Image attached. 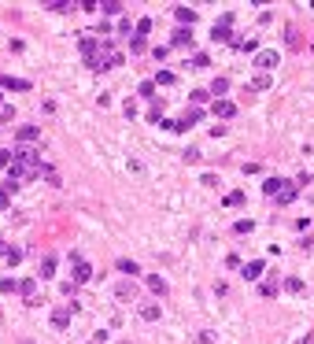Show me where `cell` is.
I'll use <instances>...</instances> for the list:
<instances>
[{
  "mask_svg": "<svg viewBox=\"0 0 314 344\" xmlns=\"http://www.w3.org/2000/svg\"><path fill=\"white\" fill-rule=\"evenodd\" d=\"M85 67H89V71H115V67H122V52L115 49L111 41H100L96 52L85 59Z\"/></svg>",
  "mask_w": 314,
  "mask_h": 344,
  "instance_id": "1",
  "label": "cell"
},
{
  "mask_svg": "<svg viewBox=\"0 0 314 344\" xmlns=\"http://www.w3.org/2000/svg\"><path fill=\"white\" fill-rule=\"evenodd\" d=\"M262 193H266V196H274L277 204H292L300 189H296V181H285V178H266V181H262Z\"/></svg>",
  "mask_w": 314,
  "mask_h": 344,
  "instance_id": "2",
  "label": "cell"
},
{
  "mask_svg": "<svg viewBox=\"0 0 314 344\" xmlns=\"http://www.w3.org/2000/svg\"><path fill=\"white\" fill-rule=\"evenodd\" d=\"M74 304H56L52 307V330H67V326H70V318H74Z\"/></svg>",
  "mask_w": 314,
  "mask_h": 344,
  "instance_id": "3",
  "label": "cell"
},
{
  "mask_svg": "<svg viewBox=\"0 0 314 344\" xmlns=\"http://www.w3.org/2000/svg\"><path fill=\"white\" fill-rule=\"evenodd\" d=\"M277 49H262V52H255V67H259V74H270L274 67H277Z\"/></svg>",
  "mask_w": 314,
  "mask_h": 344,
  "instance_id": "4",
  "label": "cell"
},
{
  "mask_svg": "<svg viewBox=\"0 0 314 344\" xmlns=\"http://www.w3.org/2000/svg\"><path fill=\"white\" fill-rule=\"evenodd\" d=\"M70 259H74V274H70V281H74V285H85V281L92 278V267H89V263L78 256V252H74Z\"/></svg>",
  "mask_w": 314,
  "mask_h": 344,
  "instance_id": "5",
  "label": "cell"
},
{
  "mask_svg": "<svg viewBox=\"0 0 314 344\" xmlns=\"http://www.w3.org/2000/svg\"><path fill=\"white\" fill-rule=\"evenodd\" d=\"M19 292H22V300H26V307H37L41 300H37V278H26V281H19Z\"/></svg>",
  "mask_w": 314,
  "mask_h": 344,
  "instance_id": "6",
  "label": "cell"
},
{
  "mask_svg": "<svg viewBox=\"0 0 314 344\" xmlns=\"http://www.w3.org/2000/svg\"><path fill=\"white\" fill-rule=\"evenodd\" d=\"M211 111H214V119H233V115H237V104H233V100H214Z\"/></svg>",
  "mask_w": 314,
  "mask_h": 344,
  "instance_id": "7",
  "label": "cell"
},
{
  "mask_svg": "<svg viewBox=\"0 0 314 344\" xmlns=\"http://www.w3.org/2000/svg\"><path fill=\"white\" fill-rule=\"evenodd\" d=\"M0 89H15V93H26L30 82L26 78H11V74H0Z\"/></svg>",
  "mask_w": 314,
  "mask_h": 344,
  "instance_id": "8",
  "label": "cell"
},
{
  "mask_svg": "<svg viewBox=\"0 0 314 344\" xmlns=\"http://www.w3.org/2000/svg\"><path fill=\"white\" fill-rule=\"evenodd\" d=\"M200 119H203V111H200V107H188V111L178 119V130H188V126H196Z\"/></svg>",
  "mask_w": 314,
  "mask_h": 344,
  "instance_id": "9",
  "label": "cell"
},
{
  "mask_svg": "<svg viewBox=\"0 0 314 344\" xmlns=\"http://www.w3.org/2000/svg\"><path fill=\"white\" fill-rule=\"evenodd\" d=\"M96 44H100V41H96V34H82V37H78V49L85 52V59H89L92 52H96Z\"/></svg>",
  "mask_w": 314,
  "mask_h": 344,
  "instance_id": "10",
  "label": "cell"
},
{
  "mask_svg": "<svg viewBox=\"0 0 314 344\" xmlns=\"http://www.w3.org/2000/svg\"><path fill=\"white\" fill-rule=\"evenodd\" d=\"M41 137V126H19V145H34Z\"/></svg>",
  "mask_w": 314,
  "mask_h": 344,
  "instance_id": "11",
  "label": "cell"
},
{
  "mask_svg": "<svg viewBox=\"0 0 314 344\" xmlns=\"http://www.w3.org/2000/svg\"><path fill=\"white\" fill-rule=\"evenodd\" d=\"M159 315H163L159 304H140V318L144 322H159Z\"/></svg>",
  "mask_w": 314,
  "mask_h": 344,
  "instance_id": "12",
  "label": "cell"
},
{
  "mask_svg": "<svg viewBox=\"0 0 314 344\" xmlns=\"http://www.w3.org/2000/svg\"><path fill=\"white\" fill-rule=\"evenodd\" d=\"M270 82H274L270 74H255V78L248 82V93H262V89H270Z\"/></svg>",
  "mask_w": 314,
  "mask_h": 344,
  "instance_id": "13",
  "label": "cell"
},
{
  "mask_svg": "<svg viewBox=\"0 0 314 344\" xmlns=\"http://www.w3.org/2000/svg\"><path fill=\"white\" fill-rule=\"evenodd\" d=\"M170 44H174V49H192V30H178Z\"/></svg>",
  "mask_w": 314,
  "mask_h": 344,
  "instance_id": "14",
  "label": "cell"
},
{
  "mask_svg": "<svg viewBox=\"0 0 314 344\" xmlns=\"http://www.w3.org/2000/svg\"><path fill=\"white\" fill-rule=\"evenodd\" d=\"M262 267H266V263H262V259H251V263H248V267H244V281H255V278L262 274Z\"/></svg>",
  "mask_w": 314,
  "mask_h": 344,
  "instance_id": "15",
  "label": "cell"
},
{
  "mask_svg": "<svg viewBox=\"0 0 314 344\" xmlns=\"http://www.w3.org/2000/svg\"><path fill=\"white\" fill-rule=\"evenodd\" d=\"M56 274V256H44L41 259V278H52Z\"/></svg>",
  "mask_w": 314,
  "mask_h": 344,
  "instance_id": "16",
  "label": "cell"
},
{
  "mask_svg": "<svg viewBox=\"0 0 314 344\" xmlns=\"http://www.w3.org/2000/svg\"><path fill=\"white\" fill-rule=\"evenodd\" d=\"M100 11H104V15H122V4H118V0H104Z\"/></svg>",
  "mask_w": 314,
  "mask_h": 344,
  "instance_id": "17",
  "label": "cell"
},
{
  "mask_svg": "<svg viewBox=\"0 0 314 344\" xmlns=\"http://www.w3.org/2000/svg\"><path fill=\"white\" fill-rule=\"evenodd\" d=\"M174 15H178V19H181V22H188V26H192V22H196V11H192V8H178Z\"/></svg>",
  "mask_w": 314,
  "mask_h": 344,
  "instance_id": "18",
  "label": "cell"
},
{
  "mask_svg": "<svg viewBox=\"0 0 314 344\" xmlns=\"http://www.w3.org/2000/svg\"><path fill=\"white\" fill-rule=\"evenodd\" d=\"M118 270H122V274H140V267H137L133 259H118Z\"/></svg>",
  "mask_w": 314,
  "mask_h": 344,
  "instance_id": "19",
  "label": "cell"
},
{
  "mask_svg": "<svg viewBox=\"0 0 314 344\" xmlns=\"http://www.w3.org/2000/svg\"><path fill=\"white\" fill-rule=\"evenodd\" d=\"M226 89H229V82H226V78H214V82H211V93H214V97H222Z\"/></svg>",
  "mask_w": 314,
  "mask_h": 344,
  "instance_id": "20",
  "label": "cell"
},
{
  "mask_svg": "<svg viewBox=\"0 0 314 344\" xmlns=\"http://www.w3.org/2000/svg\"><path fill=\"white\" fill-rule=\"evenodd\" d=\"M115 296H118V300H130V296H133V285H130V281H122V285L115 289Z\"/></svg>",
  "mask_w": 314,
  "mask_h": 344,
  "instance_id": "21",
  "label": "cell"
},
{
  "mask_svg": "<svg viewBox=\"0 0 314 344\" xmlns=\"http://www.w3.org/2000/svg\"><path fill=\"white\" fill-rule=\"evenodd\" d=\"M148 285H152V289H155V292H159V296H163V292H166V281H163V278H159V274H152V278H148Z\"/></svg>",
  "mask_w": 314,
  "mask_h": 344,
  "instance_id": "22",
  "label": "cell"
},
{
  "mask_svg": "<svg viewBox=\"0 0 314 344\" xmlns=\"http://www.w3.org/2000/svg\"><path fill=\"white\" fill-rule=\"evenodd\" d=\"M203 67H211V59L203 56V52H196V56H192V71H203Z\"/></svg>",
  "mask_w": 314,
  "mask_h": 344,
  "instance_id": "23",
  "label": "cell"
},
{
  "mask_svg": "<svg viewBox=\"0 0 314 344\" xmlns=\"http://www.w3.org/2000/svg\"><path fill=\"white\" fill-rule=\"evenodd\" d=\"M37 178H44V181H52V185H59V174H56L52 167H41V174H37Z\"/></svg>",
  "mask_w": 314,
  "mask_h": 344,
  "instance_id": "24",
  "label": "cell"
},
{
  "mask_svg": "<svg viewBox=\"0 0 314 344\" xmlns=\"http://www.w3.org/2000/svg\"><path fill=\"white\" fill-rule=\"evenodd\" d=\"M155 85H174V74H170V71H159V74H155Z\"/></svg>",
  "mask_w": 314,
  "mask_h": 344,
  "instance_id": "25",
  "label": "cell"
},
{
  "mask_svg": "<svg viewBox=\"0 0 314 344\" xmlns=\"http://www.w3.org/2000/svg\"><path fill=\"white\" fill-rule=\"evenodd\" d=\"M207 97H211V93H207V89H196V93H188V100H192L196 107H200L203 100H207Z\"/></svg>",
  "mask_w": 314,
  "mask_h": 344,
  "instance_id": "26",
  "label": "cell"
},
{
  "mask_svg": "<svg viewBox=\"0 0 314 344\" xmlns=\"http://www.w3.org/2000/svg\"><path fill=\"white\" fill-rule=\"evenodd\" d=\"M0 292H19V281H15V278H4V281H0Z\"/></svg>",
  "mask_w": 314,
  "mask_h": 344,
  "instance_id": "27",
  "label": "cell"
},
{
  "mask_svg": "<svg viewBox=\"0 0 314 344\" xmlns=\"http://www.w3.org/2000/svg\"><path fill=\"white\" fill-rule=\"evenodd\" d=\"M233 44H237V49H240V52H255V37H248V41L240 37V41H233Z\"/></svg>",
  "mask_w": 314,
  "mask_h": 344,
  "instance_id": "28",
  "label": "cell"
},
{
  "mask_svg": "<svg viewBox=\"0 0 314 344\" xmlns=\"http://www.w3.org/2000/svg\"><path fill=\"white\" fill-rule=\"evenodd\" d=\"M244 204V193H229L226 196V208H240Z\"/></svg>",
  "mask_w": 314,
  "mask_h": 344,
  "instance_id": "29",
  "label": "cell"
},
{
  "mask_svg": "<svg viewBox=\"0 0 314 344\" xmlns=\"http://www.w3.org/2000/svg\"><path fill=\"white\" fill-rule=\"evenodd\" d=\"M285 292H303V281L300 278H288L285 281Z\"/></svg>",
  "mask_w": 314,
  "mask_h": 344,
  "instance_id": "30",
  "label": "cell"
},
{
  "mask_svg": "<svg viewBox=\"0 0 314 344\" xmlns=\"http://www.w3.org/2000/svg\"><path fill=\"white\" fill-rule=\"evenodd\" d=\"M140 97H148V100H155V82H140Z\"/></svg>",
  "mask_w": 314,
  "mask_h": 344,
  "instance_id": "31",
  "label": "cell"
},
{
  "mask_svg": "<svg viewBox=\"0 0 314 344\" xmlns=\"http://www.w3.org/2000/svg\"><path fill=\"white\" fill-rule=\"evenodd\" d=\"M233 230H237V233H251V230H255V222H251V218H240Z\"/></svg>",
  "mask_w": 314,
  "mask_h": 344,
  "instance_id": "32",
  "label": "cell"
},
{
  "mask_svg": "<svg viewBox=\"0 0 314 344\" xmlns=\"http://www.w3.org/2000/svg\"><path fill=\"white\" fill-rule=\"evenodd\" d=\"M159 115H163V100H155V104H152V111H148V119H152V122H159Z\"/></svg>",
  "mask_w": 314,
  "mask_h": 344,
  "instance_id": "33",
  "label": "cell"
},
{
  "mask_svg": "<svg viewBox=\"0 0 314 344\" xmlns=\"http://www.w3.org/2000/svg\"><path fill=\"white\" fill-rule=\"evenodd\" d=\"M4 259L11 263V267H15V263H19V259H22V252H19V248H8V252H4Z\"/></svg>",
  "mask_w": 314,
  "mask_h": 344,
  "instance_id": "34",
  "label": "cell"
},
{
  "mask_svg": "<svg viewBox=\"0 0 314 344\" xmlns=\"http://www.w3.org/2000/svg\"><path fill=\"white\" fill-rule=\"evenodd\" d=\"M196 344H214V337H211V330H200V333H196Z\"/></svg>",
  "mask_w": 314,
  "mask_h": 344,
  "instance_id": "35",
  "label": "cell"
},
{
  "mask_svg": "<svg viewBox=\"0 0 314 344\" xmlns=\"http://www.w3.org/2000/svg\"><path fill=\"white\" fill-rule=\"evenodd\" d=\"M11 159H15V152H8V148H0V167H11Z\"/></svg>",
  "mask_w": 314,
  "mask_h": 344,
  "instance_id": "36",
  "label": "cell"
},
{
  "mask_svg": "<svg viewBox=\"0 0 314 344\" xmlns=\"http://www.w3.org/2000/svg\"><path fill=\"white\" fill-rule=\"evenodd\" d=\"M11 115H15L11 104H0V122H11Z\"/></svg>",
  "mask_w": 314,
  "mask_h": 344,
  "instance_id": "37",
  "label": "cell"
},
{
  "mask_svg": "<svg viewBox=\"0 0 314 344\" xmlns=\"http://www.w3.org/2000/svg\"><path fill=\"white\" fill-rule=\"evenodd\" d=\"M133 30H137V34H148V30H152V19H140Z\"/></svg>",
  "mask_w": 314,
  "mask_h": 344,
  "instance_id": "38",
  "label": "cell"
},
{
  "mask_svg": "<svg viewBox=\"0 0 314 344\" xmlns=\"http://www.w3.org/2000/svg\"><path fill=\"white\" fill-rule=\"evenodd\" d=\"M262 296H277V281H266V285H262Z\"/></svg>",
  "mask_w": 314,
  "mask_h": 344,
  "instance_id": "39",
  "label": "cell"
},
{
  "mask_svg": "<svg viewBox=\"0 0 314 344\" xmlns=\"http://www.w3.org/2000/svg\"><path fill=\"white\" fill-rule=\"evenodd\" d=\"M8 200H11V193L4 189V185H0V208H8Z\"/></svg>",
  "mask_w": 314,
  "mask_h": 344,
  "instance_id": "40",
  "label": "cell"
},
{
  "mask_svg": "<svg viewBox=\"0 0 314 344\" xmlns=\"http://www.w3.org/2000/svg\"><path fill=\"white\" fill-rule=\"evenodd\" d=\"M296 344H314V333H303V337L296 340Z\"/></svg>",
  "mask_w": 314,
  "mask_h": 344,
  "instance_id": "41",
  "label": "cell"
},
{
  "mask_svg": "<svg viewBox=\"0 0 314 344\" xmlns=\"http://www.w3.org/2000/svg\"><path fill=\"white\" fill-rule=\"evenodd\" d=\"M4 252H8V244H4V241H0V256H4Z\"/></svg>",
  "mask_w": 314,
  "mask_h": 344,
  "instance_id": "42",
  "label": "cell"
},
{
  "mask_svg": "<svg viewBox=\"0 0 314 344\" xmlns=\"http://www.w3.org/2000/svg\"><path fill=\"white\" fill-rule=\"evenodd\" d=\"M0 104H4V97H0Z\"/></svg>",
  "mask_w": 314,
  "mask_h": 344,
  "instance_id": "43",
  "label": "cell"
}]
</instances>
